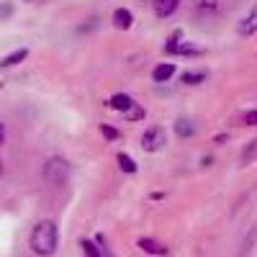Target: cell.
Here are the masks:
<instances>
[{"instance_id": "8fae6325", "label": "cell", "mask_w": 257, "mask_h": 257, "mask_svg": "<svg viewBox=\"0 0 257 257\" xmlns=\"http://www.w3.org/2000/svg\"><path fill=\"white\" fill-rule=\"evenodd\" d=\"M116 162H118V167H121V173H126V175H134L137 170H139V165H137V160L132 157V155H126V152H118V157H116Z\"/></svg>"}, {"instance_id": "8992f818", "label": "cell", "mask_w": 257, "mask_h": 257, "mask_svg": "<svg viewBox=\"0 0 257 257\" xmlns=\"http://www.w3.org/2000/svg\"><path fill=\"white\" fill-rule=\"evenodd\" d=\"M254 31H257V6L237 24V34H239V36H252Z\"/></svg>"}, {"instance_id": "7c38bea8", "label": "cell", "mask_w": 257, "mask_h": 257, "mask_svg": "<svg viewBox=\"0 0 257 257\" xmlns=\"http://www.w3.org/2000/svg\"><path fill=\"white\" fill-rule=\"evenodd\" d=\"M175 134L180 139H190L193 134H196V123H193L190 118H178L175 121Z\"/></svg>"}, {"instance_id": "52a82bcc", "label": "cell", "mask_w": 257, "mask_h": 257, "mask_svg": "<svg viewBox=\"0 0 257 257\" xmlns=\"http://www.w3.org/2000/svg\"><path fill=\"white\" fill-rule=\"evenodd\" d=\"M134 103H137V100L128 95V93H116V95L108 98V108H113V111H118V113H126Z\"/></svg>"}, {"instance_id": "5b68a950", "label": "cell", "mask_w": 257, "mask_h": 257, "mask_svg": "<svg viewBox=\"0 0 257 257\" xmlns=\"http://www.w3.org/2000/svg\"><path fill=\"white\" fill-rule=\"evenodd\" d=\"M29 57V47H18V49H13L11 54H6V57H0V70H8V67H16V64H21Z\"/></svg>"}, {"instance_id": "4fadbf2b", "label": "cell", "mask_w": 257, "mask_h": 257, "mask_svg": "<svg viewBox=\"0 0 257 257\" xmlns=\"http://www.w3.org/2000/svg\"><path fill=\"white\" fill-rule=\"evenodd\" d=\"M180 82H185V85H201V82H206V72H201V70H185L180 75Z\"/></svg>"}, {"instance_id": "9a60e30c", "label": "cell", "mask_w": 257, "mask_h": 257, "mask_svg": "<svg viewBox=\"0 0 257 257\" xmlns=\"http://www.w3.org/2000/svg\"><path fill=\"white\" fill-rule=\"evenodd\" d=\"M80 247H82V252L88 254V257H105L103 249H100L93 239H80Z\"/></svg>"}, {"instance_id": "d6986e66", "label": "cell", "mask_w": 257, "mask_h": 257, "mask_svg": "<svg viewBox=\"0 0 257 257\" xmlns=\"http://www.w3.org/2000/svg\"><path fill=\"white\" fill-rule=\"evenodd\" d=\"M254 157H257V139H252V142H249V149L244 147V152H242V165L252 162Z\"/></svg>"}, {"instance_id": "7402d4cb", "label": "cell", "mask_w": 257, "mask_h": 257, "mask_svg": "<svg viewBox=\"0 0 257 257\" xmlns=\"http://www.w3.org/2000/svg\"><path fill=\"white\" fill-rule=\"evenodd\" d=\"M242 121H244L247 126H257V111H247V113L242 116Z\"/></svg>"}, {"instance_id": "ac0fdd59", "label": "cell", "mask_w": 257, "mask_h": 257, "mask_svg": "<svg viewBox=\"0 0 257 257\" xmlns=\"http://www.w3.org/2000/svg\"><path fill=\"white\" fill-rule=\"evenodd\" d=\"M13 13H16V8H13L11 0H0V21H8V18H13Z\"/></svg>"}, {"instance_id": "44dd1931", "label": "cell", "mask_w": 257, "mask_h": 257, "mask_svg": "<svg viewBox=\"0 0 257 257\" xmlns=\"http://www.w3.org/2000/svg\"><path fill=\"white\" fill-rule=\"evenodd\" d=\"M175 54H188V57H198V54H201V49L190 47L188 41H180V44H178V49H175Z\"/></svg>"}, {"instance_id": "277c9868", "label": "cell", "mask_w": 257, "mask_h": 257, "mask_svg": "<svg viewBox=\"0 0 257 257\" xmlns=\"http://www.w3.org/2000/svg\"><path fill=\"white\" fill-rule=\"evenodd\" d=\"M137 247H139L142 252H147V254H155V257H167V254H170V247H165L162 242H157V239H152V237L137 239Z\"/></svg>"}, {"instance_id": "e0dca14e", "label": "cell", "mask_w": 257, "mask_h": 257, "mask_svg": "<svg viewBox=\"0 0 257 257\" xmlns=\"http://www.w3.org/2000/svg\"><path fill=\"white\" fill-rule=\"evenodd\" d=\"M100 134L108 139V142H116V139H121V132L118 128H113L111 123H100Z\"/></svg>"}, {"instance_id": "6da1fadb", "label": "cell", "mask_w": 257, "mask_h": 257, "mask_svg": "<svg viewBox=\"0 0 257 257\" xmlns=\"http://www.w3.org/2000/svg\"><path fill=\"white\" fill-rule=\"evenodd\" d=\"M59 244V226L54 219H41L34 229H31V237H29V247L34 254L39 257H52L57 252Z\"/></svg>"}, {"instance_id": "d4e9b609", "label": "cell", "mask_w": 257, "mask_h": 257, "mask_svg": "<svg viewBox=\"0 0 257 257\" xmlns=\"http://www.w3.org/2000/svg\"><path fill=\"white\" fill-rule=\"evenodd\" d=\"M211 162H213V157H203V160H201V165H203V167H208Z\"/></svg>"}, {"instance_id": "ffe728a7", "label": "cell", "mask_w": 257, "mask_h": 257, "mask_svg": "<svg viewBox=\"0 0 257 257\" xmlns=\"http://www.w3.org/2000/svg\"><path fill=\"white\" fill-rule=\"evenodd\" d=\"M178 44H180V31H175L173 36H170V39L165 41V54H175Z\"/></svg>"}, {"instance_id": "9c48e42d", "label": "cell", "mask_w": 257, "mask_h": 257, "mask_svg": "<svg viewBox=\"0 0 257 257\" xmlns=\"http://www.w3.org/2000/svg\"><path fill=\"white\" fill-rule=\"evenodd\" d=\"M113 26L126 31V29H132L134 26V13L128 11V8H116L113 11Z\"/></svg>"}, {"instance_id": "7a4b0ae2", "label": "cell", "mask_w": 257, "mask_h": 257, "mask_svg": "<svg viewBox=\"0 0 257 257\" xmlns=\"http://www.w3.org/2000/svg\"><path fill=\"white\" fill-rule=\"evenodd\" d=\"M70 175H72V167H70V162L64 160V157L54 155V157L47 160V165H44V180H47L52 188L67 185V183H70Z\"/></svg>"}, {"instance_id": "ba28073f", "label": "cell", "mask_w": 257, "mask_h": 257, "mask_svg": "<svg viewBox=\"0 0 257 257\" xmlns=\"http://www.w3.org/2000/svg\"><path fill=\"white\" fill-rule=\"evenodd\" d=\"M152 8H155V16L157 18H170L180 8V0H155Z\"/></svg>"}, {"instance_id": "603a6c76", "label": "cell", "mask_w": 257, "mask_h": 257, "mask_svg": "<svg viewBox=\"0 0 257 257\" xmlns=\"http://www.w3.org/2000/svg\"><path fill=\"white\" fill-rule=\"evenodd\" d=\"M3 142H6V123L0 121V147H3Z\"/></svg>"}, {"instance_id": "4316f807", "label": "cell", "mask_w": 257, "mask_h": 257, "mask_svg": "<svg viewBox=\"0 0 257 257\" xmlns=\"http://www.w3.org/2000/svg\"><path fill=\"white\" fill-rule=\"evenodd\" d=\"M26 3H36V0H26Z\"/></svg>"}, {"instance_id": "484cf974", "label": "cell", "mask_w": 257, "mask_h": 257, "mask_svg": "<svg viewBox=\"0 0 257 257\" xmlns=\"http://www.w3.org/2000/svg\"><path fill=\"white\" fill-rule=\"evenodd\" d=\"M0 178H3V160H0Z\"/></svg>"}, {"instance_id": "3957f363", "label": "cell", "mask_w": 257, "mask_h": 257, "mask_svg": "<svg viewBox=\"0 0 257 257\" xmlns=\"http://www.w3.org/2000/svg\"><path fill=\"white\" fill-rule=\"evenodd\" d=\"M165 144H167V132L162 126H149L147 132L142 134V149L144 152H149V155H155V152H160V149H165Z\"/></svg>"}, {"instance_id": "30bf717a", "label": "cell", "mask_w": 257, "mask_h": 257, "mask_svg": "<svg viewBox=\"0 0 257 257\" xmlns=\"http://www.w3.org/2000/svg\"><path fill=\"white\" fill-rule=\"evenodd\" d=\"M173 75H175V64L173 62H160L157 67L152 70V80L155 82H167Z\"/></svg>"}, {"instance_id": "2e32d148", "label": "cell", "mask_w": 257, "mask_h": 257, "mask_svg": "<svg viewBox=\"0 0 257 257\" xmlns=\"http://www.w3.org/2000/svg\"><path fill=\"white\" fill-rule=\"evenodd\" d=\"M193 8L201 13H213L219 8V0H193Z\"/></svg>"}, {"instance_id": "5bb4252c", "label": "cell", "mask_w": 257, "mask_h": 257, "mask_svg": "<svg viewBox=\"0 0 257 257\" xmlns=\"http://www.w3.org/2000/svg\"><path fill=\"white\" fill-rule=\"evenodd\" d=\"M123 118H126V121H132V123H134V121H144V118H147V111H144V105L134 103L132 108H128V111L123 113Z\"/></svg>"}, {"instance_id": "cb8c5ba5", "label": "cell", "mask_w": 257, "mask_h": 257, "mask_svg": "<svg viewBox=\"0 0 257 257\" xmlns=\"http://www.w3.org/2000/svg\"><path fill=\"white\" fill-rule=\"evenodd\" d=\"M229 139V134H216V137H213V142H216V144H221V142H226Z\"/></svg>"}]
</instances>
